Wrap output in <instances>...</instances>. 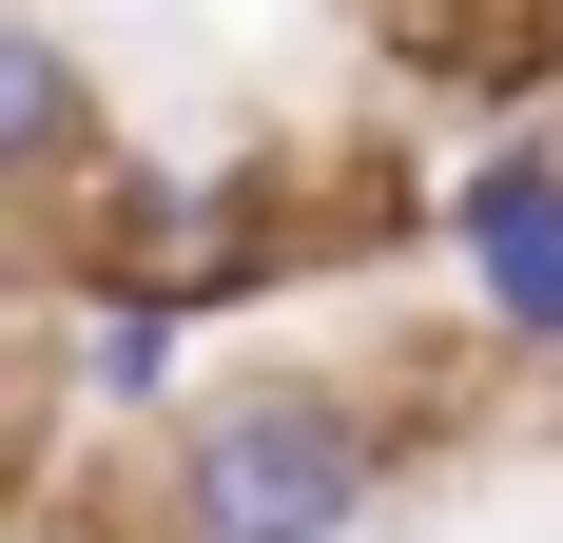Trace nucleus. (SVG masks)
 <instances>
[{"label":"nucleus","instance_id":"obj_1","mask_svg":"<svg viewBox=\"0 0 563 543\" xmlns=\"http://www.w3.org/2000/svg\"><path fill=\"white\" fill-rule=\"evenodd\" d=\"M389 486H408L389 388L273 350V369H214V408L156 446V543H369Z\"/></svg>","mask_w":563,"mask_h":543},{"label":"nucleus","instance_id":"obj_2","mask_svg":"<svg viewBox=\"0 0 563 543\" xmlns=\"http://www.w3.org/2000/svg\"><path fill=\"white\" fill-rule=\"evenodd\" d=\"M428 253H448L466 330L506 350V369H563V136H466L448 195H428Z\"/></svg>","mask_w":563,"mask_h":543},{"label":"nucleus","instance_id":"obj_3","mask_svg":"<svg viewBox=\"0 0 563 543\" xmlns=\"http://www.w3.org/2000/svg\"><path fill=\"white\" fill-rule=\"evenodd\" d=\"M195 291H58V428H136L175 446L195 408H214V369H195Z\"/></svg>","mask_w":563,"mask_h":543},{"label":"nucleus","instance_id":"obj_4","mask_svg":"<svg viewBox=\"0 0 563 543\" xmlns=\"http://www.w3.org/2000/svg\"><path fill=\"white\" fill-rule=\"evenodd\" d=\"M117 175V117H98V58L58 40V20H0V195H20V214H78V195H98Z\"/></svg>","mask_w":563,"mask_h":543},{"label":"nucleus","instance_id":"obj_5","mask_svg":"<svg viewBox=\"0 0 563 543\" xmlns=\"http://www.w3.org/2000/svg\"><path fill=\"white\" fill-rule=\"evenodd\" d=\"M20 543H156V505L117 524V505H78V486H40V505H20Z\"/></svg>","mask_w":563,"mask_h":543}]
</instances>
